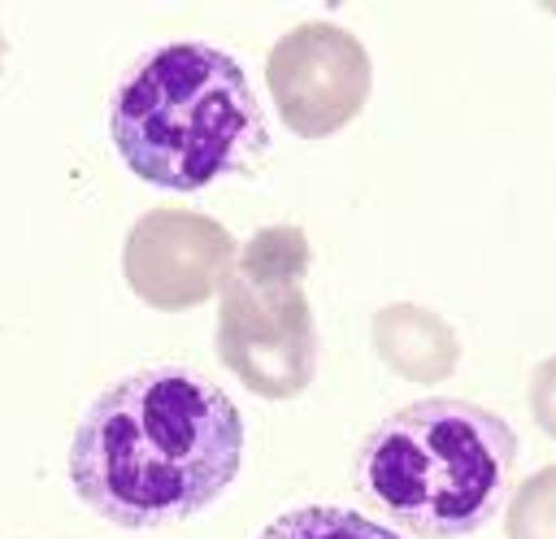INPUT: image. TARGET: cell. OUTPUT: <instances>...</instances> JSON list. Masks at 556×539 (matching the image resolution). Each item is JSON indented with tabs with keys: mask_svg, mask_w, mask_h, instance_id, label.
<instances>
[{
	"mask_svg": "<svg viewBox=\"0 0 556 539\" xmlns=\"http://www.w3.org/2000/svg\"><path fill=\"white\" fill-rule=\"evenodd\" d=\"M243 465L235 400L191 365H143L104 387L65 452L74 496L122 530L208 509Z\"/></svg>",
	"mask_w": 556,
	"mask_h": 539,
	"instance_id": "6da1fadb",
	"label": "cell"
},
{
	"mask_svg": "<svg viewBox=\"0 0 556 539\" xmlns=\"http://www.w3.org/2000/svg\"><path fill=\"white\" fill-rule=\"evenodd\" d=\"M109 135L126 170L165 191H200L226 174H248L269 143L243 65L195 39L152 48L122 74Z\"/></svg>",
	"mask_w": 556,
	"mask_h": 539,
	"instance_id": "7a4b0ae2",
	"label": "cell"
},
{
	"mask_svg": "<svg viewBox=\"0 0 556 539\" xmlns=\"http://www.w3.org/2000/svg\"><path fill=\"white\" fill-rule=\"evenodd\" d=\"M308 235L291 222L261 226L222 283L217 356L261 400H291L317 374V326L304 291Z\"/></svg>",
	"mask_w": 556,
	"mask_h": 539,
	"instance_id": "277c9868",
	"label": "cell"
},
{
	"mask_svg": "<svg viewBox=\"0 0 556 539\" xmlns=\"http://www.w3.org/2000/svg\"><path fill=\"white\" fill-rule=\"evenodd\" d=\"M235 235L217 217L156 204L126 230L122 274L148 309L182 313L222 291L235 270Z\"/></svg>",
	"mask_w": 556,
	"mask_h": 539,
	"instance_id": "8992f818",
	"label": "cell"
},
{
	"mask_svg": "<svg viewBox=\"0 0 556 539\" xmlns=\"http://www.w3.org/2000/svg\"><path fill=\"white\" fill-rule=\"evenodd\" d=\"M517 461L513 426L456 396H430L382 417L361 443V491L421 539L482 530Z\"/></svg>",
	"mask_w": 556,
	"mask_h": 539,
	"instance_id": "3957f363",
	"label": "cell"
},
{
	"mask_svg": "<svg viewBox=\"0 0 556 539\" xmlns=\"http://www.w3.org/2000/svg\"><path fill=\"white\" fill-rule=\"evenodd\" d=\"M278 117L300 139H326L356 122L369 100L374 65L365 43L339 22H300L265 57Z\"/></svg>",
	"mask_w": 556,
	"mask_h": 539,
	"instance_id": "5b68a950",
	"label": "cell"
},
{
	"mask_svg": "<svg viewBox=\"0 0 556 539\" xmlns=\"http://www.w3.org/2000/svg\"><path fill=\"white\" fill-rule=\"evenodd\" d=\"M530 413L547 439H556V356L539 361L530 374Z\"/></svg>",
	"mask_w": 556,
	"mask_h": 539,
	"instance_id": "30bf717a",
	"label": "cell"
},
{
	"mask_svg": "<svg viewBox=\"0 0 556 539\" xmlns=\"http://www.w3.org/2000/svg\"><path fill=\"white\" fill-rule=\"evenodd\" d=\"M4 57H9V39H4V30H0V70H4Z\"/></svg>",
	"mask_w": 556,
	"mask_h": 539,
	"instance_id": "8fae6325",
	"label": "cell"
},
{
	"mask_svg": "<svg viewBox=\"0 0 556 539\" xmlns=\"http://www.w3.org/2000/svg\"><path fill=\"white\" fill-rule=\"evenodd\" d=\"M504 539H556V465L521 478L504 509Z\"/></svg>",
	"mask_w": 556,
	"mask_h": 539,
	"instance_id": "9c48e42d",
	"label": "cell"
},
{
	"mask_svg": "<svg viewBox=\"0 0 556 539\" xmlns=\"http://www.w3.org/2000/svg\"><path fill=\"white\" fill-rule=\"evenodd\" d=\"M374 352L408 383H443L460 365L456 330L426 304H387L374 313Z\"/></svg>",
	"mask_w": 556,
	"mask_h": 539,
	"instance_id": "52a82bcc",
	"label": "cell"
},
{
	"mask_svg": "<svg viewBox=\"0 0 556 539\" xmlns=\"http://www.w3.org/2000/svg\"><path fill=\"white\" fill-rule=\"evenodd\" d=\"M256 539H404L400 530L369 522L356 509H339V504H304V509H287L278 513Z\"/></svg>",
	"mask_w": 556,
	"mask_h": 539,
	"instance_id": "ba28073f",
	"label": "cell"
}]
</instances>
